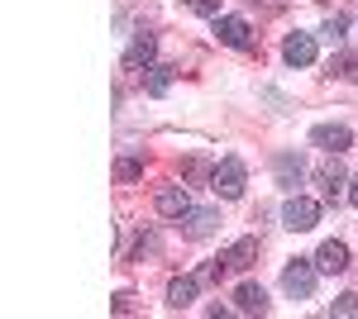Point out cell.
Returning a JSON list of instances; mask_svg holds the SVG:
<instances>
[{
    "label": "cell",
    "instance_id": "6da1fadb",
    "mask_svg": "<svg viewBox=\"0 0 358 319\" xmlns=\"http://www.w3.org/2000/svg\"><path fill=\"white\" fill-rule=\"evenodd\" d=\"M282 291L292 295V300H310V291H315V262L292 258V262H287V272H282Z\"/></svg>",
    "mask_w": 358,
    "mask_h": 319
},
{
    "label": "cell",
    "instance_id": "7a4b0ae2",
    "mask_svg": "<svg viewBox=\"0 0 358 319\" xmlns=\"http://www.w3.org/2000/svg\"><path fill=\"white\" fill-rule=\"evenodd\" d=\"M315 219H320V205H315L310 195H287V205H282V224H287L292 234L315 229Z\"/></svg>",
    "mask_w": 358,
    "mask_h": 319
},
{
    "label": "cell",
    "instance_id": "3957f363",
    "mask_svg": "<svg viewBox=\"0 0 358 319\" xmlns=\"http://www.w3.org/2000/svg\"><path fill=\"white\" fill-rule=\"evenodd\" d=\"M244 177H248L244 162H239V158H224L220 167H215V177H210V181H215L210 191H215L220 200H239V195H244Z\"/></svg>",
    "mask_w": 358,
    "mask_h": 319
},
{
    "label": "cell",
    "instance_id": "277c9868",
    "mask_svg": "<svg viewBox=\"0 0 358 319\" xmlns=\"http://www.w3.org/2000/svg\"><path fill=\"white\" fill-rule=\"evenodd\" d=\"M310 143L325 148V153H344V148L354 143V133H349V124H315V129H310Z\"/></svg>",
    "mask_w": 358,
    "mask_h": 319
},
{
    "label": "cell",
    "instance_id": "5b68a950",
    "mask_svg": "<svg viewBox=\"0 0 358 319\" xmlns=\"http://www.w3.org/2000/svg\"><path fill=\"white\" fill-rule=\"evenodd\" d=\"M282 57H287L292 67H310V62H315V38H310V34H287Z\"/></svg>",
    "mask_w": 358,
    "mask_h": 319
},
{
    "label": "cell",
    "instance_id": "8992f818",
    "mask_svg": "<svg viewBox=\"0 0 358 319\" xmlns=\"http://www.w3.org/2000/svg\"><path fill=\"white\" fill-rule=\"evenodd\" d=\"M315 267H320V272H330V276H339V272H349V248H344L339 239L320 243V253H315Z\"/></svg>",
    "mask_w": 358,
    "mask_h": 319
},
{
    "label": "cell",
    "instance_id": "52a82bcc",
    "mask_svg": "<svg viewBox=\"0 0 358 319\" xmlns=\"http://www.w3.org/2000/svg\"><path fill=\"white\" fill-rule=\"evenodd\" d=\"M215 38L220 43H229V48H248V20H239V15H215Z\"/></svg>",
    "mask_w": 358,
    "mask_h": 319
},
{
    "label": "cell",
    "instance_id": "ba28073f",
    "mask_svg": "<svg viewBox=\"0 0 358 319\" xmlns=\"http://www.w3.org/2000/svg\"><path fill=\"white\" fill-rule=\"evenodd\" d=\"M187 210H192V195H187V186H163V191H158V214H167V219H182Z\"/></svg>",
    "mask_w": 358,
    "mask_h": 319
},
{
    "label": "cell",
    "instance_id": "9c48e42d",
    "mask_svg": "<svg viewBox=\"0 0 358 319\" xmlns=\"http://www.w3.org/2000/svg\"><path fill=\"white\" fill-rule=\"evenodd\" d=\"M201 291V276H177V281H167V305L172 310H187Z\"/></svg>",
    "mask_w": 358,
    "mask_h": 319
},
{
    "label": "cell",
    "instance_id": "30bf717a",
    "mask_svg": "<svg viewBox=\"0 0 358 319\" xmlns=\"http://www.w3.org/2000/svg\"><path fill=\"white\" fill-rule=\"evenodd\" d=\"M273 172H277V181H282V186H296V181L306 177V158H301V153H277Z\"/></svg>",
    "mask_w": 358,
    "mask_h": 319
},
{
    "label": "cell",
    "instance_id": "8fae6325",
    "mask_svg": "<svg viewBox=\"0 0 358 319\" xmlns=\"http://www.w3.org/2000/svg\"><path fill=\"white\" fill-rule=\"evenodd\" d=\"M234 305H239L244 315H268V291L253 286V281H244V286L234 291Z\"/></svg>",
    "mask_w": 358,
    "mask_h": 319
},
{
    "label": "cell",
    "instance_id": "7c38bea8",
    "mask_svg": "<svg viewBox=\"0 0 358 319\" xmlns=\"http://www.w3.org/2000/svg\"><path fill=\"white\" fill-rule=\"evenodd\" d=\"M220 258H224V267H229V272H248V267H253V258H258V239H239L229 253H220Z\"/></svg>",
    "mask_w": 358,
    "mask_h": 319
},
{
    "label": "cell",
    "instance_id": "4fadbf2b",
    "mask_svg": "<svg viewBox=\"0 0 358 319\" xmlns=\"http://www.w3.org/2000/svg\"><path fill=\"white\" fill-rule=\"evenodd\" d=\"M187 239H210L215 234V224H220V214L215 210H187Z\"/></svg>",
    "mask_w": 358,
    "mask_h": 319
},
{
    "label": "cell",
    "instance_id": "5bb4252c",
    "mask_svg": "<svg viewBox=\"0 0 358 319\" xmlns=\"http://www.w3.org/2000/svg\"><path fill=\"white\" fill-rule=\"evenodd\" d=\"M153 53H158V38H153V34H134L124 62H129V67H153Z\"/></svg>",
    "mask_w": 358,
    "mask_h": 319
},
{
    "label": "cell",
    "instance_id": "9a60e30c",
    "mask_svg": "<svg viewBox=\"0 0 358 319\" xmlns=\"http://www.w3.org/2000/svg\"><path fill=\"white\" fill-rule=\"evenodd\" d=\"M320 186H325V200L339 195V186H344V162H339V153H330V162L320 167Z\"/></svg>",
    "mask_w": 358,
    "mask_h": 319
},
{
    "label": "cell",
    "instance_id": "2e32d148",
    "mask_svg": "<svg viewBox=\"0 0 358 319\" xmlns=\"http://www.w3.org/2000/svg\"><path fill=\"white\" fill-rule=\"evenodd\" d=\"M330 72L339 81H358V53H334L330 57Z\"/></svg>",
    "mask_w": 358,
    "mask_h": 319
},
{
    "label": "cell",
    "instance_id": "e0dca14e",
    "mask_svg": "<svg viewBox=\"0 0 358 319\" xmlns=\"http://www.w3.org/2000/svg\"><path fill=\"white\" fill-rule=\"evenodd\" d=\"M167 86H172V67L153 62V67H148V96H167Z\"/></svg>",
    "mask_w": 358,
    "mask_h": 319
},
{
    "label": "cell",
    "instance_id": "ac0fdd59",
    "mask_svg": "<svg viewBox=\"0 0 358 319\" xmlns=\"http://www.w3.org/2000/svg\"><path fill=\"white\" fill-rule=\"evenodd\" d=\"M344 29H349V20H344V15H330V20L320 24V34H325L330 43H339V38H344Z\"/></svg>",
    "mask_w": 358,
    "mask_h": 319
},
{
    "label": "cell",
    "instance_id": "d6986e66",
    "mask_svg": "<svg viewBox=\"0 0 358 319\" xmlns=\"http://www.w3.org/2000/svg\"><path fill=\"white\" fill-rule=\"evenodd\" d=\"M115 177H120V181H134V177H143V162H138V158H124L120 167H115Z\"/></svg>",
    "mask_w": 358,
    "mask_h": 319
},
{
    "label": "cell",
    "instance_id": "ffe728a7",
    "mask_svg": "<svg viewBox=\"0 0 358 319\" xmlns=\"http://www.w3.org/2000/svg\"><path fill=\"white\" fill-rule=\"evenodd\" d=\"M330 315H358V295H354V291H344V295H339V300L330 305Z\"/></svg>",
    "mask_w": 358,
    "mask_h": 319
},
{
    "label": "cell",
    "instance_id": "44dd1931",
    "mask_svg": "<svg viewBox=\"0 0 358 319\" xmlns=\"http://www.w3.org/2000/svg\"><path fill=\"white\" fill-rule=\"evenodd\" d=\"M187 5H192L196 15H210V20L220 15V0H187Z\"/></svg>",
    "mask_w": 358,
    "mask_h": 319
},
{
    "label": "cell",
    "instance_id": "7402d4cb",
    "mask_svg": "<svg viewBox=\"0 0 358 319\" xmlns=\"http://www.w3.org/2000/svg\"><path fill=\"white\" fill-rule=\"evenodd\" d=\"M129 310H134V295L120 291V295H115V315H129Z\"/></svg>",
    "mask_w": 358,
    "mask_h": 319
},
{
    "label": "cell",
    "instance_id": "603a6c76",
    "mask_svg": "<svg viewBox=\"0 0 358 319\" xmlns=\"http://www.w3.org/2000/svg\"><path fill=\"white\" fill-rule=\"evenodd\" d=\"M349 205H358V177H354V186H349Z\"/></svg>",
    "mask_w": 358,
    "mask_h": 319
}]
</instances>
